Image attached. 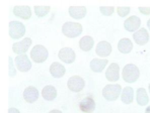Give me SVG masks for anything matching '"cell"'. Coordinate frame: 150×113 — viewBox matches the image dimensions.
I'll return each instance as SVG.
<instances>
[{
    "instance_id": "cell-1",
    "label": "cell",
    "mask_w": 150,
    "mask_h": 113,
    "mask_svg": "<svg viewBox=\"0 0 150 113\" xmlns=\"http://www.w3.org/2000/svg\"><path fill=\"white\" fill-rule=\"evenodd\" d=\"M139 76H140V71L134 64H128L123 69L122 77L123 80L127 83H135L139 79Z\"/></svg>"
},
{
    "instance_id": "cell-2",
    "label": "cell",
    "mask_w": 150,
    "mask_h": 113,
    "mask_svg": "<svg viewBox=\"0 0 150 113\" xmlns=\"http://www.w3.org/2000/svg\"><path fill=\"white\" fill-rule=\"evenodd\" d=\"M122 90L120 84H109L103 89V96L107 101H116L122 93Z\"/></svg>"
},
{
    "instance_id": "cell-3",
    "label": "cell",
    "mask_w": 150,
    "mask_h": 113,
    "mask_svg": "<svg viewBox=\"0 0 150 113\" xmlns=\"http://www.w3.org/2000/svg\"><path fill=\"white\" fill-rule=\"evenodd\" d=\"M62 32L65 36L69 39H74L82 32V25L78 22H73V21H68L65 22L62 26Z\"/></svg>"
},
{
    "instance_id": "cell-4",
    "label": "cell",
    "mask_w": 150,
    "mask_h": 113,
    "mask_svg": "<svg viewBox=\"0 0 150 113\" xmlns=\"http://www.w3.org/2000/svg\"><path fill=\"white\" fill-rule=\"evenodd\" d=\"M30 59L35 63H44L48 59V50L42 45H37L30 51Z\"/></svg>"
},
{
    "instance_id": "cell-5",
    "label": "cell",
    "mask_w": 150,
    "mask_h": 113,
    "mask_svg": "<svg viewBox=\"0 0 150 113\" xmlns=\"http://www.w3.org/2000/svg\"><path fill=\"white\" fill-rule=\"evenodd\" d=\"M25 34V26L21 21L13 20L9 22V35L13 39H18Z\"/></svg>"
},
{
    "instance_id": "cell-6",
    "label": "cell",
    "mask_w": 150,
    "mask_h": 113,
    "mask_svg": "<svg viewBox=\"0 0 150 113\" xmlns=\"http://www.w3.org/2000/svg\"><path fill=\"white\" fill-rule=\"evenodd\" d=\"M84 86H85V81L80 76H72L71 78H69L67 82L68 89L75 93L81 92L83 90V88H84Z\"/></svg>"
},
{
    "instance_id": "cell-7",
    "label": "cell",
    "mask_w": 150,
    "mask_h": 113,
    "mask_svg": "<svg viewBox=\"0 0 150 113\" xmlns=\"http://www.w3.org/2000/svg\"><path fill=\"white\" fill-rule=\"evenodd\" d=\"M14 63L17 70H19L21 72H28L32 68V62L26 55H18L15 58Z\"/></svg>"
},
{
    "instance_id": "cell-8",
    "label": "cell",
    "mask_w": 150,
    "mask_h": 113,
    "mask_svg": "<svg viewBox=\"0 0 150 113\" xmlns=\"http://www.w3.org/2000/svg\"><path fill=\"white\" fill-rule=\"evenodd\" d=\"M32 39L30 37H25L21 41H18V43H14L12 46V51L13 53L18 56V55H25V53H26L30 48V46H32Z\"/></svg>"
},
{
    "instance_id": "cell-9",
    "label": "cell",
    "mask_w": 150,
    "mask_h": 113,
    "mask_svg": "<svg viewBox=\"0 0 150 113\" xmlns=\"http://www.w3.org/2000/svg\"><path fill=\"white\" fill-rule=\"evenodd\" d=\"M58 58L66 64H72L76 59L74 51L71 48H63L59 51Z\"/></svg>"
},
{
    "instance_id": "cell-10",
    "label": "cell",
    "mask_w": 150,
    "mask_h": 113,
    "mask_svg": "<svg viewBox=\"0 0 150 113\" xmlns=\"http://www.w3.org/2000/svg\"><path fill=\"white\" fill-rule=\"evenodd\" d=\"M105 78L110 82H118L120 78V67L117 63H112L105 72Z\"/></svg>"
},
{
    "instance_id": "cell-11",
    "label": "cell",
    "mask_w": 150,
    "mask_h": 113,
    "mask_svg": "<svg viewBox=\"0 0 150 113\" xmlns=\"http://www.w3.org/2000/svg\"><path fill=\"white\" fill-rule=\"evenodd\" d=\"M79 109L84 113H92L96 109V102L91 96L83 98L79 103Z\"/></svg>"
},
{
    "instance_id": "cell-12",
    "label": "cell",
    "mask_w": 150,
    "mask_h": 113,
    "mask_svg": "<svg viewBox=\"0 0 150 113\" xmlns=\"http://www.w3.org/2000/svg\"><path fill=\"white\" fill-rule=\"evenodd\" d=\"M141 25V19L139 18L136 15H133V16L128 17L124 22V27L126 30L131 32H137V29L140 27Z\"/></svg>"
},
{
    "instance_id": "cell-13",
    "label": "cell",
    "mask_w": 150,
    "mask_h": 113,
    "mask_svg": "<svg viewBox=\"0 0 150 113\" xmlns=\"http://www.w3.org/2000/svg\"><path fill=\"white\" fill-rule=\"evenodd\" d=\"M133 39L137 45L144 46L149 41V34L146 28H140L133 34Z\"/></svg>"
},
{
    "instance_id": "cell-14",
    "label": "cell",
    "mask_w": 150,
    "mask_h": 113,
    "mask_svg": "<svg viewBox=\"0 0 150 113\" xmlns=\"http://www.w3.org/2000/svg\"><path fill=\"white\" fill-rule=\"evenodd\" d=\"M13 14L16 17L23 19H30L32 17V10H30V6H14L13 7Z\"/></svg>"
},
{
    "instance_id": "cell-15",
    "label": "cell",
    "mask_w": 150,
    "mask_h": 113,
    "mask_svg": "<svg viewBox=\"0 0 150 113\" xmlns=\"http://www.w3.org/2000/svg\"><path fill=\"white\" fill-rule=\"evenodd\" d=\"M96 53L98 56H100L101 58H105V57H109L112 53V46L110 43L108 41H100L96 46Z\"/></svg>"
},
{
    "instance_id": "cell-16",
    "label": "cell",
    "mask_w": 150,
    "mask_h": 113,
    "mask_svg": "<svg viewBox=\"0 0 150 113\" xmlns=\"http://www.w3.org/2000/svg\"><path fill=\"white\" fill-rule=\"evenodd\" d=\"M23 98L28 103H34L39 98V91L34 86H28L23 91Z\"/></svg>"
},
{
    "instance_id": "cell-17",
    "label": "cell",
    "mask_w": 150,
    "mask_h": 113,
    "mask_svg": "<svg viewBox=\"0 0 150 113\" xmlns=\"http://www.w3.org/2000/svg\"><path fill=\"white\" fill-rule=\"evenodd\" d=\"M69 15L74 19H82L86 15V7L85 6H70Z\"/></svg>"
},
{
    "instance_id": "cell-18",
    "label": "cell",
    "mask_w": 150,
    "mask_h": 113,
    "mask_svg": "<svg viewBox=\"0 0 150 113\" xmlns=\"http://www.w3.org/2000/svg\"><path fill=\"white\" fill-rule=\"evenodd\" d=\"M66 70L65 67L62 65V64L58 63V62H55L52 65L50 66V74L52 75L54 78H62V77L65 75Z\"/></svg>"
},
{
    "instance_id": "cell-19",
    "label": "cell",
    "mask_w": 150,
    "mask_h": 113,
    "mask_svg": "<svg viewBox=\"0 0 150 113\" xmlns=\"http://www.w3.org/2000/svg\"><path fill=\"white\" fill-rule=\"evenodd\" d=\"M109 61L107 59H93L90 62V69L96 73H100L105 70Z\"/></svg>"
},
{
    "instance_id": "cell-20",
    "label": "cell",
    "mask_w": 150,
    "mask_h": 113,
    "mask_svg": "<svg viewBox=\"0 0 150 113\" xmlns=\"http://www.w3.org/2000/svg\"><path fill=\"white\" fill-rule=\"evenodd\" d=\"M42 96L45 100L47 101H53L57 97V90L54 86H45L44 89L42 90Z\"/></svg>"
},
{
    "instance_id": "cell-21",
    "label": "cell",
    "mask_w": 150,
    "mask_h": 113,
    "mask_svg": "<svg viewBox=\"0 0 150 113\" xmlns=\"http://www.w3.org/2000/svg\"><path fill=\"white\" fill-rule=\"evenodd\" d=\"M118 50L122 54H129L133 50V43L129 39H122L118 43Z\"/></svg>"
},
{
    "instance_id": "cell-22",
    "label": "cell",
    "mask_w": 150,
    "mask_h": 113,
    "mask_svg": "<svg viewBox=\"0 0 150 113\" xmlns=\"http://www.w3.org/2000/svg\"><path fill=\"white\" fill-rule=\"evenodd\" d=\"M121 100L125 104H131L134 100V90L132 87H125L121 93Z\"/></svg>"
},
{
    "instance_id": "cell-23",
    "label": "cell",
    "mask_w": 150,
    "mask_h": 113,
    "mask_svg": "<svg viewBox=\"0 0 150 113\" xmlns=\"http://www.w3.org/2000/svg\"><path fill=\"white\" fill-rule=\"evenodd\" d=\"M94 45V41L91 36L89 35H85L82 39L79 41V48L83 51V52H89L90 50H92Z\"/></svg>"
},
{
    "instance_id": "cell-24",
    "label": "cell",
    "mask_w": 150,
    "mask_h": 113,
    "mask_svg": "<svg viewBox=\"0 0 150 113\" xmlns=\"http://www.w3.org/2000/svg\"><path fill=\"white\" fill-rule=\"evenodd\" d=\"M136 100H137L138 105L140 106H146L149 102V98L148 95H147V92L144 88H139L137 89V92H136Z\"/></svg>"
},
{
    "instance_id": "cell-25",
    "label": "cell",
    "mask_w": 150,
    "mask_h": 113,
    "mask_svg": "<svg viewBox=\"0 0 150 113\" xmlns=\"http://www.w3.org/2000/svg\"><path fill=\"white\" fill-rule=\"evenodd\" d=\"M50 6H35V13L38 17H44L50 12Z\"/></svg>"
},
{
    "instance_id": "cell-26",
    "label": "cell",
    "mask_w": 150,
    "mask_h": 113,
    "mask_svg": "<svg viewBox=\"0 0 150 113\" xmlns=\"http://www.w3.org/2000/svg\"><path fill=\"white\" fill-rule=\"evenodd\" d=\"M100 11L101 14L105 15V16H110V15H112L114 13L115 7L114 6H100Z\"/></svg>"
},
{
    "instance_id": "cell-27",
    "label": "cell",
    "mask_w": 150,
    "mask_h": 113,
    "mask_svg": "<svg viewBox=\"0 0 150 113\" xmlns=\"http://www.w3.org/2000/svg\"><path fill=\"white\" fill-rule=\"evenodd\" d=\"M8 64H9V77L10 78H13L15 77L16 75V72H15V68H14V65H13V62H12V59L11 57H8Z\"/></svg>"
},
{
    "instance_id": "cell-28",
    "label": "cell",
    "mask_w": 150,
    "mask_h": 113,
    "mask_svg": "<svg viewBox=\"0 0 150 113\" xmlns=\"http://www.w3.org/2000/svg\"><path fill=\"white\" fill-rule=\"evenodd\" d=\"M130 7H118L117 8V12H118L119 16L121 17H125L126 15L129 14L130 12Z\"/></svg>"
},
{
    "instance_id": "cell-29",
    "label": "cell",
    "mask_w": 150,
    "mask_h": 113,
    "mask_svg": "<svg viewBox=\"0 0 150 113\" xmlns=\"http://www.w3.org/2000/svg\"><path fill=\"white\" fill-rule=\"evenodd\" d=\"M139 11L144 15H149L150 14V7H139Z\"/></svg>"
},
{
    "instance_id": "cell-30",
    "label": "cell",
    "mask_w": 150,
    "mask_h": 113,
    "mask_svg": "<svg viewBox=\"0 0 150 113\" xmlns=\"http://www.w3.org/2000/svg\"><path fill=\"white\" fill-rule=\"evenodd\" d=\"M8 113H21V112H19V110L16 109V108H9V109H8Z\"/></svg>"
},
{
    "instance_id": "cell-31",
    "label": "cell",
    "mask_w": 150,
    "mask_h": 113,
    "mask_svg": "<svg viewBox=\"0 0 150 113\" xmlns=\"http://www.w3.org/2000/svg\"><path fill=\"white\" fill-rule=\"evenodd\" d=\"M49 113H62V111H60V110H57V109H54V110H51Z\"/></svg>"
},
{
    "instance_id": "cell-32",
    "label": "cell",
    "mask_w": 150,
    "mask_h": 113,
    "mask_svg": "<svg viewBox=\"0 0 150 113\" xmlns=\"http://www.w3.org/2000/svg\"><path fill=\"white\" fill-rule=\"evenodd\" d=\"M145 113H150V106H148V107L145 109Z\"/></svg>"
},
{
    "instance_id": "cell-33",
    "label": "cell",
    "mask_w": 150,
    "mask_h": 113,
    "mask_svg": "<svg viewBox=\"0 0 150 113\" xmlns=\"http://www.w3.org/2000/svg\"><path fill=\"white\" fill-rule=\"evenodd\" d=\"M147 26H148V28L150 30V19H148V21H147Z\"/></svg>"
},
{
    "instance_id": "cell-34",
    "label": "cell",
    "mask_w": 150,
    "mask_h": 113,
    "mask_svg": "<svg viewBox=\"0 0 150 113\" xmlns=\"http://www.w3.org/2000/svg\"><path fill=\"white\" fill-rule=\"evenodd\" d=\"M148 89H149V93H150V84H149V86H148Z\"/></svg>"
}]
</instances>
